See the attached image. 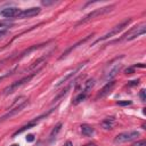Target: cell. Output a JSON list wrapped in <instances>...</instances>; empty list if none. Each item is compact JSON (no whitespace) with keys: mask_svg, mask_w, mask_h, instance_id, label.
Segmentation results:
<instances>
[{"mask_svg":"<svg viewBox=\"0 0 146 146\" xmlns=\"http://www.w3.org/2000/svg\"><path fill=\"white\" fill-rule=\"evenodd\" d=\"M131 100H123V102H121V100H119L117 102V105H120V106H128V105H131Z\"/></svg>","mask_w":146,"mask_h":146,"instance_id":"ac0fdd59","label":"cell"},{"mask_svg":"<svg viewBox=\"0 0 146 146\" xmlns=\"http://www.w3.org/2000/svg\"><path fill=\"white\" fill-rule=\"evenodd\" d=\"M86 97H87V94L86 92H80L76 97H75V99L73 100V105H78V104H80L81 102H83L84 99H86Z\"/></svg>","mask_w":146,"mask_h":146,"instance_id":"2e32d148","label":"cell"},{"mask_svg":"<svg viewBox=\"0 0 146 146\" xmlns=\"http://www.w3.org/2000/svg\"><path fill=\"white\" fill-rule=\"evenodd\" d=\"M64 146H73V144H72V141H70V140H67L65 144H64Z\"/></svg>","mask_w":146,"mask_h":146,"instance_id":"d4e9b609","label":"cell"},{"mask_svg":"<svg viewBox=\"0 0 146 146\" xmlns=\"http://www.w3.org/2000/svg\"><path fill=\"white\" fill-rule=\"evenodd\" d=\"M132 146H146V143H145V140H140V141L132 144Z\"/></svg>","mask_w":146,"mask_h":146,"instance_id":"d6986e66","label":"cell"},{"mask_svg":"<svg viewBox=\"0 0 146 146\" xmlns=\"http://www.w3.org/2000/svg\"><path fill=\"white\" fill-rule=\"evenodd\" d=\"M120 70H121V64H120V63H116V64H113V63H112V65L110 66V68L106 70L104 79H105L106 81H111V80L120 72Z\"/></svg>","mask_w":146,"mask_h":146,"instance_id":"52a82bcc","label":"cell"},{"mask_svg":"<svg viewBox=\"0 0 146 146\" xmlns=\"http://www.w3.org/2000/svg\"><path fill=\"white\" fill-rule=\"evenodd\" d=\"M124 72H125V74H132V73H133V67H129V68H127Z\"/></svg>","mask_w":146,"mask_h":146,"instance_id":"7402d4cb","label":"cell"},{"mask_svg":"<svg viewBox=\"0 0 146 146\" xmlns=\"http://www.w3.org/2000/svg\"><path fill=\"white\" fill-rule=\"evenodd\" d=\"M60 129H62V123H58L52 130H51V132H50V140H52L54 138H56V136H57V133L60 131Z\"/></svg>","mask_w":146,"mask_h":146,"instance_id":"e0dca14e","label":"cell"},{"mask_svg":"<svg viewBox=\"0 0 146 146\" xmlns=\"http://www.w3.org/2000/svg\"><path fill=\"white\" fill-rule=\"evenodd\" d=\"M35 74L34 73H31V74H29V75H26V76H24V78H22L21 80H18V81H15L14 83H11L10 86H8L7 88H5L3 89V95H9V94H11V92H14L17 88H19V87H22L23 84H25L26 82H29L33 76H34Z\"/></svg>","mask_w":146,"mask_h":146,"instance_id":"5b68a950","label":"cell"},{"mask_svg":"<svg viewBox=\"0 0 146 146\" xmlns=\"http://www.w3.org/2000/svg\"><path fill=\"white\" fill-rule=\"evenodd\" d=\"M13 146H17V145H13Z\"/></svg>","mask_w":146,"mask_h":146,"instance_id":"4316f807","label":"cell"},{"mask_svg":"<svg viewBox=\"0 0 146 146\" xmlns=\"http://www.w3.org/2000/svg\"><path fill=\"white\" fill-rule=\"evenodd\" d=\"M131 22V18H125L124 21H122L121 23H119L117 25H115L114 27H112L111 29V31H108L106 34H104L102 38H99L96 42H100V41H104V40H107V39H110V38H112V36H114V35H116V34H119L122 30H124L128 25H129V23Z\"/></svg>","mask_w":146,"mask_h":146,"instance_id":"7a4b0ae2","label":"cell"},{"mask_svg":"<svg viewBox=\"0 0 146 146\" xmlns=\"http://www.w3.org/2000/svg\"><path fill=\"white\" fill-rule=\"evenodd\" d=\"M7 33H8V30H0V39L3 38Z\"/></svg>","mask_w":146,"mask_h":146,"instance_id":"44dd1931","label":"cell"},{"mask_svg":"<svg viewBox=\"0 0 146 146\" xmlns=\"http://www.w3.org/2000/svg\"><path fill=\"white\" fill-rule=\"evenodd\" d=\"M86 63H87V62H84V63L80 64V65H79V66H78V67H76L75 70H73L72 72H70L68 74H66L65 76H63V78H62L60 80H58V82H57V83L55 84V87H56V88H58V87L63 86V84H64V83H65L66 81L71 80V79H72V78H73V76H74V75H75V74H76V73H78V72H79V71H80V70H81V68H82V67H83L84 65H86Z\"/></svg>","mask_w":146,"mask_h":146,"instance_id":"ba28073f","label":"cell"},{"mask_svg":"<svg viewBox=\"0 0 146 146\" xmlns=\"http://www.w3.org/2000/svg\"><path fill=\"white\" fill-rule=\"evenodd\" d=\"M114 124H115V119H114L113 116L106 117V119L102 122V127H103V129H105V130H111V129L114 127Z\"/></svg>","mask_w":146,"mask_h":146,"instance_id":"7c38bea8","label":"cell"},{"mask_svg":"<svg viewBox=\"0 0 146 146\" xmlns=\"http://www.w3.org/2000/svg\"><path fill=\"white\" fill-rule=\"evenodd\" d=\"M27 105H29V99H27V98H25V97H19V98H17L16 102H14V103L11 104L10 110H9L6 114H3V115L0 117V123L3 122V121H6V120H8V119H10V117H13V116L16 115L17 113H19L22 110H24Z\"/></svg>","mask_w":146,"mask_h":146,"instance_id":"6da1fadb","label":"cell"},{"mask_svg":"<svg viewBox=\"0 0 146 146\" xmlns=\"http://www.w3.org/2000/svg\"><path fill=\"white\" fill-rule=\"evenodd\" d=\"M140 99H141V102H145L146 100V96H145V90L144 89L140 90Z\"/></svg>","mask_w":146,"mask_h":146,"instance_id":"ffe728a7","label":"cell"},{"mask_svg":"<svg viewBox=\"0 0 146 146\" xmlns=\"http://www.w3.org/2000/svg\"><path fill=\"white\" fill-rule=\"evenodd\" d=\"M137 137H139V132L138 131H125V132H121V133H119L114 138V144L127 143V141H130V140L136 139Z\"/></svg>","mask_w":146,"mask_h":146,"instance_id":"8992f818","label":"cell"},{"mask_svg":"<svg viewBox=\"0 0 146 146\" xmlns=\"http://www.w3.org/2000/svg\"><path fill=\"white\" fill-rule=\"evenodd\" d=\"M145 32H146V24L141 23V24H139L137 26H133L127 33H124L123 36H122V40H128V41L133 40V39L140 36V35L145 34Z\"/></svg>","mask_w":146,"mask_h":146,"instance_id":"3957f363","label":"cell"},{"mask_svg":"<svg viewBox=\"0 0 146 146\" xmlns=\"http://www.w3.org/2000/svg\"><path fill=\"white\" fill-rule=\"evenodd\" d=\"M113 7H114V6L112 5V6H106V7H103V8L95 9V10H92L91 13H89L88 15H86L81 21H79L76 25L84 24V23H87V22H89V21H91V19H94V18H96V17H98V16H102V15H104V14L111 11V10L113 9Z\"/></svg>","mask_w":146,"mask_h":146,"instance_id":"277c9868","label":"cell"},{"mask_svg":"<svg viewBox=\"0 0 146 146\" xmlns=\"http://www.w3.org/2000/svg\"><path fill=\"white\" fill-rule=\"evenodd\" d=\"M81 133L86 137H91L95 133V129L89 124H82L81 125Z\"/></svg>","mask_w":146,"mask_h":146,"instance_id":"4fadbf2b","label":"cell"},{"mask_svg":"<svg viewBox=\"0 0 146 146\" xmlns=\"http://www.w3.org/2000/svg\"><path fill=\"white\" fill-rule=\"evenodd\" d=\"M10 25H11L10 23H3V22H0V27H2V26H6V27H7V26H10Z\"/></svg>","mask_w":146,"mask_h":146,"instance_id":"cb8c5ba5","label":"cell"},{"mask_svg":"<svg viewBox=\"0 0 146 146\" xmlns=\"http://www.w3.org/2000/svg\"><path fill=\"white\" fill-rule=\"evenodd\" d=\"M90 36H91V35H88V36H87V38H86V39H83V40H81V41H79V42H78V43H75V44H74V46H73V47H71V48H70V49H67V50H66V51H65V52H64V54H63V55H62V56H60V59H62V58H64V57H65V56H66V55H67V54H68V52H70V51H72V50H73V49H74V48H76V47H78V46H79V44H81V43H83V42H84V41H87V40H88V39H89V38H90Z\"/></svg>","mask_w":146,"mask_h":146,"instance_id":"5bb4252c","label":"cell"},{"mask_svg":"<svg viewBox=\"0 0 146 146\" xmlns=\"http://www.w3.org/2000/svg\"><path fill=\"white\" fill-rule=\"evenodd\" d=\"M94 84H95V80H94V79H89V80H87V81L84 82V89H83V92L88 94V91L94 87Z\"/></svg>","mask_w":146,"mask_h":146,"instance_id":"9a60e30c","label":"cell"},{"mask_svg":"<svg viewBox=\"0 0 146 146\" xmlns=\"http://www.w3.org/2000/svg\"><path fill=\"white\" fill-rule=\"evenodd\" d=\"M26 140L27 141H33L34 140V136L33 135H27L26 136Z\"/></svg>","mask_w":146,"mask_h":146,"instance_id":"603a6c76","label":"cell"},{"mask_svg":"<svg viewBox=\"0 0 146 146\" xmlns=\"http://www.w3.org/2000/svg\"><path fill=\"white\" fill-rule=\"evenodd\" d=\"M83 146H97V145L94 144V143H90V144H86V145H83Z\"/></svg>","mask_w":146,"mask_h":146,"instance_id":"484cf974","label":"cell"},{"mask_svg":"<svg viewBox=\"0 0 146 146\" xmlns=\"http://www.w3.org/2000/svg\"><path fill=\"white\" fill-rule=\"evenodd\" d=\"M21 13V9L16 8V7H8L5 8L0 11V15L6 17V18H13V17H17L18 14Z\"/></svg>","mask_w":146,"mask_h":146,"instance_id":"30bf717a","label":"cell"},{"mask_svg":"<svg viewBox=\"0 0 146 146\" xmlns=\"http://www.w3.org/2000/svg\"><path fill=\"white\" fill-rule=\"evenodd\" d=\"M115 87V81H113V80H111V81H108L103 88H102V90L98 92V95H97V98H103V97H105V96H107L112 90H113V88Z\"/></svg>","mask_w":146,"mask_h":146,"instance_id":"8fae6325","label":"cell"},{"mask_svg":"<svg viewBox=\"0 0 146 146\" xmlns=\"http://www.w3.org/2000/svg\"><path fill=\"white\" fill-rule=\"evenodd\" d=\"M41 11V9L39 7H32V8H27L24 10H21V13L18 14V18H30L33 16H36Z\"/></svg>","mask_w":146,"mask_h":146,"instance_id":"9c48e42d","label":"cell"}]
</instances>
